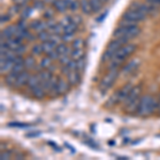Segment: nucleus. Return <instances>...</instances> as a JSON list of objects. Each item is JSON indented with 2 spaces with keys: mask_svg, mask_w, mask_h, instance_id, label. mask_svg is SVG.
Listing matches in <instances>:
<instances>
[{
  "mask_svg": "<svg viewBox=\"0 0 160 160\" xmlns=\"http://www.w3.org/2000/svg\"><path fill=\"white\" fill-rule=\"evenodd\" d=\"M157 104H158V100L153 95H143L141 96L140 104H139V108L136 114L141 118H148L157 110Z\"/></svg>",
  "mask_w": 160,
  "mask_h": 160,
  "instance_id": "f257e3e1",
  "label": "nucleus"
},
{
  "mask_svg": "<svg viewBox=\"0 0 160 160\" xmlns=\"http://www.w3.org/2000/svg\"><path fill=\"white\" fill-rule=\"evenodd\" d=\"M137 49V45L135 44H126V45L122 46V47L118 49L115 55L113 56V58L110 60L109 64V69L112 68H120L122 66L123 62L129 57L131 53H133Z\"/></svg>",
  "mask_w": 160,
  "mask_h": 160,
  "instance_id": "f03ea898",
  "label": "nucleus"
},
{
  "mask_svg": "<svg viewBox=\"0 0 160 160\" xmlns=\"http://www.w3.org/2000/svg\"><path fill=\"white\" fill-rule=\"evenodd\" d=\"M141 33V29L138 25H120V27L114 30L112 37L114 38H125L132 40Z\"/></svg>",
  "mask_w": 160,
  "mask_h": 160,
  "instance_id": "7ed1b4c3",
  "label": "nucleus"
},
{
  "mask_svg": "<svg viewBox=\"0 0 160 160\" xmlns=\"http://www.w3.org/2000/svg\"><path fill=\"white\" fill-rule=\"evenodd\" d=\"M129 43L128 40H125V38H114L111 42L108 44L107 49L105 50L104 55L102 57V63H107V62H110L111 59L113 58V56L115 55V52L120 49L122 46L126 45V44Z\"/></svg>",
  "mask_w": 160,
  "mask_h": 160,
  "instance_id": "20e7f679",
  "label": "nucleus"
},
{
  "mask_svg": "<svg viewBox=\"0 0 160 160\" xmlns=\"http://www.w3.org/2000/svg\"><path fill=\"white\" fill-rule=\"evenodd\" d=\"M118 75H120V71H118V68L109 69L108 74H106L105 76L102 77V79L100 80V82L98 84L100 92L106 93L108 90H110L111 88L113 87V84H114L115 80L118 79Z\"/></svg>",
  "mask_w": 160,
  "mask_h": 160,
  "instance_id": "39448f33",
  "label": "nucleus"
},
{
  "mask_svg": "<svg viewBox=\"0 0 160 160\" xmlns=\"http://www.w3.org/2000/svg\"><path fill=\"white\" fill-rule=\"evenodd\" d=\"M132 87L133 86L131 83H126L125 86L121 88L120 90H118V92L114 93L109 98V100H108V106H109V107H113V106H115V105L123 104L124 100L126 99V97L128 96L129 92L131 91V89H132Z\"/></svg>",
  "mask_w": 160,
  "mask_h": 160,
  "instance_id": "423d86ee",
  "label": "nucleus"
},
{
  "mask_svg": "<svg viewBox=\"0 0 160 160\" xmlns=\"http://www.w3.org/2000/svg\"><path fill=\"white\" fill-rule=\"evenodd\" d=\"M146 17H148L146 15L142 14V13L136 11V10L128 9L123 14L122 22H120V25H137L139 22L145 19Z\"/></svg>",
  "mask_w": 160,
  "mask_h": 160,
  "instance_id": "0eeeda50",
  "label": "nucleus"
},
{
  "mask_svg": "<svg viewBox=\"0 0 160 160\" xmlns=\"http://www.w3.org/2000/svg\"><path fill=\"white\" fill-rule=\"evenodd\" d=\"M141 92H142V86L141 84H138V86H133L131 91L129 92L128 96L126 97V99L124 100L123 105L125 106L126 104L130 102H133V100H137V99H140L141 98Z\"/></svg>",
  "mask_w": 160,
  "mask_h": 160,
  "instance_id": "6e6552de",
  "label": "nucleus"
},
{
  "mask_svg": "<svg viewBox=\"0 0 160 160\" xmlns=\"http://www.w3.org/2000/svg\"><path fill=\"white\" fill-rule=\"evenodd\" d=\"M30 75L31 74L29 73V71H28V69H25L24 72H22V73L17 76L16 81H15V83H14V88H16V89H20V88L27 86Z\"/></svg>",
  "mask_w": 160,
  "mask_h": 160,
  "instance_id": "1a4fd4ad",
  "label": "nucleus"
},
{
  "mask_svg": "<svg viewBox=\"0 0 160 160\" xmlns=\"http://www.w3.org/2000/svg\"><path fill=\"white\" fill-rule=\"evenodd\" d=\"M139 64H140V62L138 60H136V59L128 62L126 65H124V68H122V71L120 72V74L123 75V76H127V75L132 74L133 72H136V69L139 68Z\"/></svg>",
  "mask_w": 160,
  "mask_h": 160,
  "instance_id": "9d476101",
  "label": "nucleus"
},
{
  "mask_svg": "<svg viewBox=\"0 0 160 160\" xmlns=\"http://www.w3.org/2000/svg\"><path fill=\"white\" fill-rule=\"evenodd\" d=\"M17 26H9V27H7L6 29L2 30L1 32V40L3 41L4 40H8V38H14L15 34L17 33Z\"/></svg>",
  "mask_w": 160,
  "mask_h": 160,
  "instance_id": "9b49d317",
  "label": "nucleus"
},
{
  "mask_svg": "<svg viewBox=\"0 0 160 160\" xmlns=\"http://www.w3.org/2000/svg\"><path fill=\"white\" fill-rule=\"evenodd\" d=\"M13 66H14V60L13 59H1L0 72H1V74H7L12 71Z\"/></svg>",
  "mask_w": 160,
  "mask_h": 160,
  "instance_id": "f8f14e48",
  "label": "nucleus"
},
{
  "mask_svg": "<svg viewBox=\"0 0 160 160\" xmlns=\"http://www.w3.org/2000/svg\"><path fill=\"white\" fill-rule=\"evenodd\" d=\"M68 83L71 84V87H75L80 82V72L78 71H72L66 75Z\"/></svg>",
  "mask_w": 160,
  "mask_h": 160,
  "instance_id": "ddd939ff",
  "label": "nucleus"
},
{
  "mask_svg": "<svg viewBox=\"0 0 160 160\" xmlns=\"http://www.w3.org/2000/svg\"><path fill=\"white\" fill-rule=\"evenodd\" d=\"M58 79L59 77L52 76V78L50 79V83H49V90H48V95L51 97L58 96Z\"/></svg>",
  "mask_w": 160,
  "mask_h": 160,
  "instance_id": "4468645a",
  "label": "nucleus"
},
{
  "mask_svg": "<svg viewBox=\"0 0 160 160\" xmlns=\"http://www.w3.org/2000/svg\"><path fill=\"white\" fill-rule=\"evenodd\" d=\"M68 1L69 0H53L52 6L58 12L64 13L68 9Z\"/></svg>",
  "mask_w": 160,
  "mask_h": 160,
  "instance_id": "2eb2a0df",
  "label": "nucleus"
},
{
  "mask_svg": "<svg viewBox=\"0 0 160 160\" xmlns=\"http://www.w3.org/2000/svg\"><path fill=\"white\" fill-rule=\"evenodd\" d=\"M69 87H71V84L68 83V80H64L63 78L59 77V79H58V93H59V95H64L65 93H68V91L69 90Z\"/></svg>",
  "mask_w": 160,
  "mask_h": 160,
  "instance_id": "dca6fc26",
  "label": "nucleus"
},
{
  "mask_svg": "<svg viewBox=\"0 0 160 160\" xmlns=\"http://www.w3.org/2000/svg\"><path fill=\"white\" fill-rule=\"evenodd\" d=\"M41 83V79H40V76L38 74H31L30 77H29V80H28V83H27V87L30 89V91L32 89H34L35 87H38V84Z\"/></svg>",
  "mask_w": 160,
  "mask_h": 160,
  "instance_id": "f3484780",
  "label": "nucleus"
},
{
  "mask_svg": "<svg viewBox=\"0 0 160 160\" xmlns=\"http://www.w3.org/2000/svg\"><path fill=\"white\" fill-rule=\"evenodd\" d=\"M31 93H32L33 97H35V98H38V99L44 98V97L46 96V94H47V92L45 91V89L41 86V83L38 84V87H35L34 89L31 90Z\"/></svg>",
  "mask_w": 160,
  "mask_h": 160,
  "instance_id": "a211bd4d",
  "label": "nucleus"
},
{
  "mask_svg": "<svg viewBox=\"0 0 160 160\" xmlns=\"http://www.w3.org/2000/svg\"><path fill=\"white\" fill-rule=\"evenodd\" d=\"M69 56H71L72 60L78 61L86 58V51H84V49H75V48H72Z\"/></svg>",
  "mask_w": 160,
  "mask_h": 160,
  "instance_id": "6ab92c4d",
  "label": "nucleus"
},
{
  "mask_svg": "<svg viewBox=\"0 0 160 160\" xmlns=\"http://www.w3.org/2000/svg\"><path fill=\"white\" fill-rule=\"evenodd\" d=\"M8 47L10 48L11 50L14 51L15 49H17V48L19 47L20 45L22 44V41H20L19 38H17L16 37L14 38H8V40L6 41Z\"/></svg>",
  "mask_w": 160,
  "mask_h": 160,
  "instance_id": "aec40b11",
  "label": "nucleus"
},
{
  "mask_svg": "<svg viewBox=\"0 0 160 160\" xmlns=\"http://www.w3.org/2000/svg\"><path fill=\"white\" fill-rule=\"evenodd\" d=\"M80 9L83 14L86 15H91L93 13V10L91 8V3H90V0H80Z\"/></svg>",
  "mask_w": 160,
  "mask_h": 160,
  "instance_id": "412c9836",
  "label": "nucleus"
},
{
  "mask_svg": "<svg viewBox=\"0 0 160 160\" xmlns=\"http://www.w3.org/2000/svg\"><path fill=\"white\" fill-rule=\"evenodd\" d=\"M57 45L55 43H52L51 41H46V42L42 43V48H43V53L45 55H49L50 52H52L56 49Z\"/></svg>",
  "mask_w": 160,
  "mask_h": 160,
  "instance_id": "4be33fe9",
  "label": "nucleus"
},
{
  "mask_svg": "<svg viewBox=\"0 0 160 160\" xmlns=\"http://www.w3.org/2000/svg\"><path fill=\"white\" fill-rule=\"evenodd\" d=\"M18 75L19 74L14 73L13 71L9 72V73L6 75V77H4V82H6L7 86L14 87V83H15V81H16V78H17V76H18Z\"/></svg>",
  "mask_w": 160,
  "mask_h": 160,
  "instance_id": "5701e85b",
  "label": "nucleus"
},
{
  "mask_svg": "<svg viewBox=\"0 0 160 160\" xmlns=\"http://www.w3.org/2000/svg\"><path fill=\"white\" fill-rule=\"evenodd\" d=\"M25 65H26V69H34L37 68V59L33 56H29L25 59Z\"/></svg>",
  "mask_w": 160,
  "mask_h": 160,
  "instance_id": "b1692460",
  "label": "nucleus"
},
{
  "mask_svg": "<svg viewBox=\"0 0 160 160\" xmlns=\"http://www.w3.org/2000/svg\"><path fill=\"white\" fill-rule=\"evenodd\" d=\"M38 76H40L41 82L42 81H47L52 78V72H50L49 69H41L40 72H38Z\"/></svg>",
  "mask_w": 160,
  "mask_h": 160,
  "instance_id": "393cba45",
  "label": "nucleus"
},
{
  "mask_svg": "<svg viewBox=\"0 0 160 160\" xmlns=\"http://www.w3.org/2000/svg\"><path fill=\"white\" fill-rule=\"evenodd\" d=\"M56 50H57V52L60 55V57L63 56V55H69V52H71V49L66 46V44L64 42L58 44L57 47H56Z\"/></svg>",
  "mask_w": 160,
  "mask_h": 160,
  "instance_id": "a878e982",
  "label": "nucleus"
},
{
  "mask_svg": "<svg viewBox=\"0 0 160 160\" xmlns=\"http://www.w3.org/2000/svg\"><path fill=\"white\" fill-rule=\"evenodd\" d=\"M72 48H75V49H84L86 48V41L80 38H75L72 42Z\"/></svg>",
  "mask_w": 160,
  "mask_h": 160,
  "instance_id": "bb28decb",
  "label": "nucleus"
},
{
  "mask_svg": "<svg viewBox=\"0 0 160 160\" xmlns=\"http://www.w3.org/2000/svg\"><path fill=\"white\" fill-rule=\"evenodd\" d=\"M52 59L50 58L49 56H47V57H44V58L41 60L40 62V68H42V69H47V68H49L51 65H52Z\"/></svg>",
  "mask_w": 160,
  "mask_h": 160,
  "instance_id": "cd10ccee",
  "label": "nucleus"
},
{
  "mask_svg": "<svg viewBox=\"0 0 160 160\" xmlns=\"http://www.w3.org/2000/svg\"><path fill=\"white\" fill-rule=\"evenodd\" d=\"M91 8L94 13H98L102 8V0H90Z\"/></svg>",
  "mask_w": 160,
  "mask_h": 160,
  "instance_id": "c85d7f7f",
  "label": "nucleus"
},
{
  "mask_svg": "<svg viewBox=\"0 0 160 160\" xmlns=\"http://www.w3.org/2000/svg\"><path fill=\"white\" fill-rule=\"evenodd\" d=\"M50 34L51 33L49 32V31L44 30V31H42V32L38 33V40H41L42 42H46V41H49Z\"/></svg>",
  "mask_w": 160,
  "mask_h": 160,
  "instance_id": "c756f323",
  "label": "nucleus"
},
{
  "mask_svg": "<svg viewBox=\"0 0 160 160\" xmlns=\"http://www.w3.org/2000/svg\"><path fill=\"white\" fill-rule=\"evenodd\" d=\"M73 22V19H72V16H64L63 18H62L60 22H59V24H60L62 27H63V29L65 27H68V26L71 24V22Z\"/></svg>",
  "mask_w": 160,
  "mask_h": 160,
  "instance_id": "7c9ffc66",
  "label": "nucleus"
},
{
  "mask_svg": "<svg viewBox=\"0 0 160 160\" xmlns=\"http://www.w3.org/2000/svg\"><path fill=\"white\" fill-rule=\"evenodd\" d=\"M32 53L34 56H41L43 53V48H42V44H37V45L33 46L32 48Z\"/></svg>",
  "mask_w": 160,
  "mask_h": 160,
  "instance_id": "2f4dec72",
  "label": "nucleus"
},
{
  "mask_svg": "<svg viewBox=\"0 0 160 160\" xmlns=\"http://www.w3.org/2000/svg\"><path fill=\"white\" fill-rule=\"evenodd\" d=\"M72 60V58H71V56L69 55H63V56H61L60 58H59V63L61 64V65H66V64L68 63L69 61Z\"/></svg>",
  "mask_w": 160,
  "mask_h": 160,
  "instance_id": "473e14b6",
  "label": "nucleus"
},
{
  "mask_svg": "<svg viewBox=\"0 0 160 160\" xmlns=\"http://www.w3.org/2000/svg\"><path fill=\"white\" fill-rule=\"evenodd\" d=\"M80 8V3L76 0H69L68 1V9H71L72 11H76L77 9Z\"/></svg>",
  "mask_w": 160,
  "mask_h": 160,
  "instance_id": "72a5a7b5",
  "label": "nucleus"
},
{
  "mask_svg": "<svg viewBox=\"0 0 160 160\" xmlns=\"http://www.w3.org/2000/svg\"><path fill=\"white\" fill-rule=\"evenodd\" d=\"M9 126H12V127H19V128H27V127H29V124H25V123H9Z\"/></svg>",
  "mask_w": 160,
  "mask_h": 160,
  "instance_id": "f704fd0d",
  "label": "nucleus"
},
{
  "mask_svg": "<svg viewBox=\"0 0 160 160\" xmlns=\"http://www.w3.org/2000/svg\"><path fill=\"white\" fill-rule=\"evenodd\" d=\"M26 51V46L24 45V44H22V45L19 46L18 48H17V49H15L14 50V52L16 53V55H18V56H22V53H24Z\"/></svg>",
  "mask_w": 160,
  "mask_h": 160,
  "instance_id": "c9c22d12",
  "label": "nucleus"
},
{
  "mask_svg": "<svg viewBox=\"0 0 160 160\" xmlns=\"http://www.w3.org/2000/svg\"><path fill=\"white\" fill-rule=\"evenodd\" d=\"M72 19H73V22L77 24L78 26L82 22V17L80 16V15H77V14L73 15V16H72Z\"/></svg>",
  "mask_w": 160,
  "mask_h": 160,
  "instance_id": "e433bc0d",
  "label": "nucleus"
},
{
  "mask_svg": "<svg viewBox=\"0 0 160 160\" xmlns=\"http://www.w3.org/2000/svg\"><path fill=\"white\" fill-rule=\"evenodd\" d=\"M11 157H12V153H10V152H8V151H4L1 153V159L2 160H8V159L11 158Z\"/></svg>",
  "mask_w": 160,
  "mask_h": 160,
  "instance_id": "4c0bfd02",
  "label": "nucleus"
},
{
  "mask_svg": "<svg viewBox=\"0 0 160 160\" xmlns=\"http://www.w3.org/2000/svg\"><path fill=\"white\" fill-rule=\"evenodd\" d=\"M145 1L156 8H160V0H145Z\"/></svg>",
  "mask_w": 160,
  "mask_h": 160,
  "instance_id": "58836bf2",
  "label": "nucleus"
},
{
  "mask_svg": "<svg viewBox=\"0 0 160 160\" xmlns=\"http://www.w3.org/2000/svg\"><path fill=\"white\" fill-rule=\"evenodd\" d=\"M48 56H49L53 61H55V60H59V58H60V55H59V53L57 52V50H56V49L53 50L52 52H50Z\"/></svg>",
  "mask_w": 160,
  "mask_h": 160,
  "instance_id": "ea45409f",
  "label": "nucleus"
},
{
  "mask_svg": "<svg viewBox=\"0 0 160 160\" xmlns=\"http://www.w3.org/2000/svg\"><path fill=\"white\" fill-rule=\"evenodd\" d=\"M52 16H53V12H52V10H50V9H48L47 11L45 12V14H44V17L47 19L52 18Z\"/></svg>",
  "mask_w": 160,
  "mask_h": 160,
  "instance_id": "a19ab883",
  "label": "nucleus"
},
{
  "mask_svg": "<svg viewBox=\"0 0 160 160\" xmlns=\"http://www.w3.org/2000/svg\"><path fill=\"white\" fill-rule=\"evenodd\" d=\"M30 12H31V9H30V8H27V9L22 12V18H27V17L29 16V14H28V13H30Z\"/></svg>",
  "mask_w": 160,
  "mask_h": 160,
  "instance_id": "79ce46f5",
  "label": "nucleus"
},
{
  "mask_svg": "<svg viewBox=\"0 0 160 160\" xmlns=\"http://www.w3.org/2000/svg\"><path fill=\"white\" fill-rule=\"evenodd\" d=\"M9 19H10V16L8 14L1 15V24H3V22H7Z\"/></svg>",
  "mask_w": 160,
  "mask_h": 160,
  "instance_id": "37998d69",
  "label": "nucleus"
},
{
  "mask_svg": "<svg viewBox=\"0 0 160 160\" xmlns=\"http://www.w3.org/2000/svg\"><path fill=\"white\" fill-rule=\"evenodd\" d=\"M34 7L37 8V9H43L44 6H43V2L42 1H37L34 3Z\"/></svg>",
  "mask_w": 160,
  "mask_h": 160,
  "instance_id": "c03bdc74",
  "label": "nucleus"
},
{
  "mask_svg": "<svg viewBox=\"0 0 160 160\" xmlns=\"http://www.w3.org/2000/svg\"><path fill=\"white\" fill-rule=\"evenodd\" d=\"M157 110H158V112H159V114H160V96H159V98H158V104H157Z\"/></svg>",
  "mask_w": 160,
  "mask_h": 160,
  "instance_id": "a18cd8bd",
  "label": "nucleus"
},
{
  "mask_svg": "<svg viewBox=\"0 0 160 160\" xmlns=\"http://www.w3.org/2000/svg\"><path fill=\"white\" fill-rule=\"evenodd\" d=\"M102 2H106V1H108V0H102Z\"/></svg>",
  "mask_w": 160,
  "mask_h": 160,
  "instance_id": "49530a36",
  "label": "nucleus"
}]
</instances>
